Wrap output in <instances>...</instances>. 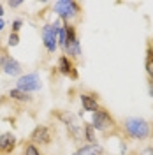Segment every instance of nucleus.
Listing matches in <instances>:
<instances>
[{
	"label": "nucleus",
	"mask_w": 153,
	"mask_h": 155,
	"mask_svg": "<svg viewBox=\"0 0 153 155\" xmlns=\"http://www.w3.org/2000/svg\"><path fill=\"white\" fill-rule=\"evenodd\" d=\"M123 130L127 132V136L134 137V139H148L151 136L153 129L151 124L144 118H139V116H130V118H125L123 120Z\"/></svg>",
	"instance_id": "f257e3e1"
},
{
	"label": "nucleus",
	"mask_w": 153,
	"mask_h": 155,
	"mask_svg": "<svg viewBox=\"0 0 153 155\" xmlns=\"http://www.w3.org/2000/svg\"><path fill=\"white\" fill-rule=\"evenodd\" d=\"M63 19H57L53 25H44L42 27V42H44V48L48 49L49 53H55L58 48V28L63 25L62 23Z\"/></svg>",
	"instance_id": "f03ea898"
},
{
	"label": "nucleus",
	"mask_w": 153,
	"mask_h": 155,
	"mask_svg": "<svg viewBox=\"0 0 153 155\" xmlns=\"http://www.w3.org/2000/svg\"><path fill=\"white\" fill-rule=\"evenodd\" d=\"M55 12L58 14V18L63 19V21H70L74 19L81 12L77 2H72V0H60L55 4Z\"/></svg>",
	"instance_id": "20e7f679"
},
{
	"label": "nucleus",
	"mask_w": 153,
	"mask_h": 155,
	"mask_svg": "<svg viewBox=\"0 0 153 155\" xmlns=\"http://www.w3.org/2000/svg\"><path fill=\"white\" fill-rule=\"evenodd\" d=\"M65 30H67V44H65V55H69V58H79L81 57V44H79V39L76 35V28L74 25L65 23Z\"/></svg>",
	"instance_id": "39448f33"
},
{
	"label": "nucleus",
	"mask_w": 153,
	"mask_h": 155,
	"mask_svg": "<svg viewBox=\"0 0 153 155\" xmlns=\"http://www.w3.org/2000/svg\"><path fill=\"white\" fill-rule=\"evenodd\" d=\"M4 28H5V21H4V19H0V32H2Z\"/></svg>",
	"instance_id": "4be33fe9"
},
{
	"label": "nucleus",
	"mask_w": 153,
	"mask_h": 155,
	"mask_svg": "<svg viewBox=\"0 0 153 155\" xmlns=\"http://www.w3.org/2000/svg\"><path fill=\"white\" fill-rule=\"evenodd\" d=\"M92 127L99 132H107L115 127V120L109 115V111L104 107H99L95 113H92Z\"/></svg>",
	"instance_id": "7ed1b4c3"
},
{
	"label": "nucleus",
	"mask_w": 153,
	"mask_h": 155,
	"mask_svg": "<svg viewBox=\"0 0 153 155\" xmlns=\"http://www.w3.org/2000/svg\"><path fill=\"white\" fill-rule=\"evenodd\" d=\"M25 155H41V152H39V148L34 143H28L25 146Z\"/></svg>",
	"instance_id": "dca6fc26"
},
{
	"label": "nucleus",
	"mask_w": 153,
	"mask_h": 155,
	"mask_svg": "<svg viewBox=\"0 0 153 155\" xmlns=\"http://www.w3.org/2000/svg\"><path fill=\"white\" fill-rule=\"evenodd\" d=\"M150 95L153 97V79L150 78Z\"/></svg>",
	"instance_id": "412c9836"
},
{
	"label": "nucleus",
	"mask_w": 153,
	"mask_h": 155,
	"mask_svg": "<svg viewBox=\"0 0 153 155\" xmlns=\"http://www.w3.org/2000/svg\"><path fill=\"white\" fill-rule=\"evenodd\" d=\"M19 44V35L18 34H12L11 32V35H9V46H18Z\"/></svg>",
	"instance_id": "f3484780"
},
{
	"label": "nucleus",
	"mask_w": 153,
	"mask_h": 155,
	"mask_svg": "<svg viewBox=\"0 0 153 155\" xmlns=\"http://www.w3.org/2000/svg\"><path fill=\"white\" fill-rule=\"evenodd\" d=\"M9 5L12 7V9H16V7H19V5H23V2H21V0H9Z\"/></svg>",
	"instance_id": "6ab92c4d"
},
{
	"label": "nucleus",
	"mask_w": 153,
	"mask_h": 155,
	"mask_svg": "<svg viewBox=\"0 0 153 155\" xmlns=\"http://www.w3.org/2000/svg\"><path fill=\"white\" fill-rule=\"evenodd\" d=\"M16 88L21 90V92H37L42 88V83H41V76L39 72H30V74H23V76L18 78V83H16Z\"/></svg>",
	"instance_id": "423d86ee"
},
{
	"label": "nucleus",
	"mask_w": 153,
	"mask_h": 155,
	"mask_svg": "<svg viewBox=\"0 0 153 155\" xmlns=\"http://www.w3.org/2000/svg\"><path fill=\"white\" fill-rule=\"evenodd\" d=\"M65 44H67V30H65V23L58 28V46L62 49H65Z\"/></svg>",
	"instance_id": "2eb2a0df"
},
{
	"label": "nucleus",
	"mask_w": 153,
	"mask_h": 155,
	"mask_svg": "<svg viewBox=\"0 0 153 155\" xmlns=\"http://www.w3.org/2000/svg\"><path fill=\"white\" fill-rule=\"evenodd\" d=\"M2 16H4V7H2V4H0V19H2Z\"/></svg>",
	"instance_id": "5701e85b"
},
{
	"label": "nucleus",
	"mask_w": 153,
	"mask_h": 155,
	"mask_svg": "<svg viewBox=\"0 0 153 155\" xmlns=\"http://www.w3.org/2000/svg\"><path fill=\"white\" fill-rule=\"evenodd\" d=\"M141 155H153V146H148V148H146Z\"/></svg>",
	"instance_id": "aec40b11"
},
{
	"label": "nucleus",
	"mask_w": 153,
	"mask_h": 155,
	"mask_svg": "<svg viewBox=\"0 0 153 155\" xmlns=\"http://www.w3.org/2000/svg\"><path fill=\"white\" fill-rule=\"evenodd\" d=\"M21 25H23L21 19H14V21H12V34H18L19 28H21Z\"/></svg>",
	"instance_id": "a211bd4d"
},
{
	"label": "nucleus",
	"mask_w": 153,
	"mask_h": 155,
	"mask_svg": "<svg viewBox=\"0 0 153 155\" xmlns=\"http://www.w3.org/2000/svg\"><path fill=\"white\" fill-rule=\"evenodd\" d=\"M0 104H2V97H0Z\"/></svg>",
	"instance_id": "b1692460"
},
{
	"label": "nucleus",
	"mask_w": 153,
	"mask_h": 155,
	"mask_svg": "<svg viewBox=\"0 0 153 155\" xmlns=\"http://www.w3.org/2000/svg\"><path fill=\"white\" fill-rule=\"evenodd\" d=\"M0 67H2V71H4L7 76H19V74H21V65H19L18 60H14L12 57L2 55V57H0Z\"/></svg>",
	"instance_id": "6e6552de"
},
{
	"label": "nucleus",
	"mask_w": 153,
	"mask_h": 155,
	"mask_svg": "<svg viewBox=\"0 0 153 155\" xmlns=\"http://www.w3.org/2000/svg\"><path fill=\"white\" fill-rule=\"evenodd\" d=\"M14 148H16V136L12 132L0 134V152L2 153H11Z\"/></svg>",
	"instance_id": "9d476101"
},
{
	"label": "nucleus",
	"mask_w": 153,
	"mask_h": 155,
	"mask_svg": "<svg viewBox=\"0 0 153 155\" xmlns=\"http://www.w3.org/2000/svg\"><path fill=\"white\" fill-rule=\"evenodd\" d=\"M58 71L63 74V76H70L72 79H77V71L72 64V60L67 55H62L58 58Z\"/></svg>",
	"instance_id": "1a4fd4ad"
},
{
	"label": "nucleus",
	"mask_w": 153,
	"mask_h": 155,
	"mask_svg": "<svg viewBox=\"0 0 153 155\" xmlns=\"http://www.w3.org/2000/svg\"><path fill=\"white\" fill-rule=\"evenodd\" d=\"M83 137L88 141V145H95L97 143V136H95V129L90 125H83Z\"/></svg>",
	"instance_id": "4468645a"
},
{
	"label": "nucleus",
	"mask_w": 153,
	"mask_h": 155,
	"mask_svg": "<svg viewBox=\"0 0 153 155\" xmlns=\"http://www.w3.org/2000/svg\"><path fill=\"white\" fill-rule=\"evenodd\" d=\"M9 97L12 101H18V102H32V97H30L27 92H21L18 88H12L9 92Z\"/></svg>",
	"instance_id": "ddd939ff"
},
{
	"label": "nucleus",
	"mask_w": 153,
	"mask_h": 155,
	"mask_svg": "<svg viewBox=\"0 0 153 155\" xmlns=\"http://www.w3.org/2000/svg\"><path fill=\"white\" fill-rule=\"evenodd\" d=\"M30 141L34 145H49L51 143V132L46 125H37L32 134H30Z\"/></svg>",
	"instance_id": "0eeeda50"
},
{
	"label": "nucleus",
	"mask_w": 153,
	"mask_h": 155,
	"mask_svg": "<svg viewBox=\"0 0 153 155\" xmlns=\"http://www.w3.org/2000/svg\"><path fill=\"white\" fill-rule=\"evenodd\" d=\"M81 106H83V111H90V113H95L99 109V102H97V97L90 95V94H81Z\"/></svg>",
	"instance_id": "9b49d317"
},
{
	"label": "nucleus",
	"mask_w": 153,
	"mask_h": 155,
	"mask_svg": "<svg viewBox=\"0 0 153 155\" xmlns=\"http://www.w3.org/2000/svg\"><path fill=\"white\" fill-rule=\"evenodd\" d=\"M102 153H104V148L95 143V145H85L81 148H77L72 155H102Z\"/></svg>",
	"instance_id": "f8f14e48"
}]
</instances>
